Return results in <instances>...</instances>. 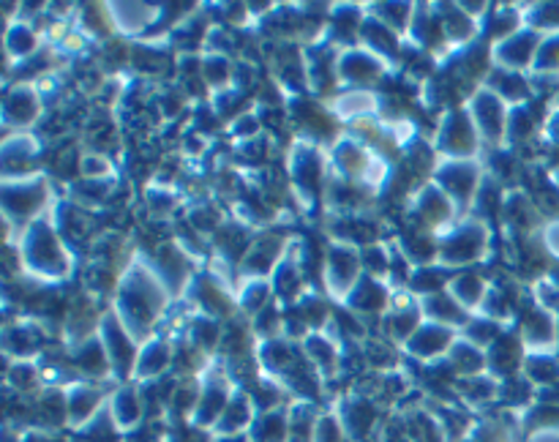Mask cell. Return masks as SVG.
<instances>
[{
    "label": "cell",
    "instance_id": "2",
    "mask_svg": "<svg viewBox=\"0 0 559 442\" xmlns=\"http://www.w3.org/2000/svg\"><path fill=\"white\" fill-rule=\"evenodd\" d=\"M22 260V273L41 287L66 282L74 271V249L55 229L52 218H38L14 240Z\"/></svg>",
    "mask_w": 559,
    "mask_h": 442
},
{
    "label": "cell",
    "instance_id": "21",
    "mask_svg": "<svg viewBox=\"0 0 559 442\" xmlns=\"http://www.w3.org/2000/svg\"><path fill=\"white\" fill-rule=\"evenodd\" d=\"M358 44L364 49H369L371 55H377L380 60H385L388 65H393V60L402 58L404 36L393 31L391 25H385L382 20H377L374 14H366L364 25H360Z\"/></svg>",
    "mask_w": 559,
    "mask_h": 442
},
{
    "label": "cell",
    "instance_id": "26",
    "mask_svg": "<svg viewBox=\"0 0 559 442\" xmlns=\"http://www.w3.org/2000/svg\"><path fill=\"white\" fill-rule=\"evenodd\" d=\"M489 287L491 282H486L478 271H456L453 273L451 284H448V295H451L469 316H475L484 309Z\"/></svg>",
    "mask_w": 559,
    "mask_h": 442
},
{
    "label": "cell",
    "instance_id": "17",
    "mask_svg": "<svg viewBox=\"0 0 559 442\" xmlns=\"http://www.w3.org/2000/svg\"><path fill=\"white\" fill-rule=\"evenodd\" d=\"M338 420H342L344 431H347L349 442H366L377 429V402L366 396L364 391L347 393L336 409Z\"/></svg>",
    "mask_w": 559,
    "mask_h": 442
},
{
    "label": "cell",
    "instance_id": "14",
    "mask_svg": "<svg viewBox=\"0 0 559 442\" xmlns=\"http://www.w3.org/2000/svg\"><path fill=\"white\" fill-rule=\"evenodd\" d=\"M540 41H544V36H540L538 31L524 27V31H519L516 36L506 38V41L489 44L491 63H495V69H506V71L533 69L535 58H538Z\"/></svg>",
    "mask_w": 559,
    "mask_h": 442
},
{
    "label": "cell",
    "instance_id": "4",
    "mask_svg": "<svg viewBox=\"0 0 559 442\" xmlns=\"http://www.w3.org/2000/svg\"><path fill=\"white\" fill-rule=\"evenodd\" d=\"M0 194H3L5 224L14 227L16 235L31 227L33 222H38V218H47L49 207L58 205L52 196V180L44 172L3 180V191Z\"/></svg>",
    "mask_w": 559,
    "mask_h": 442
},
{
    "label": "cell",
    "instance_id": "33",
    "mask_svg": "<svg viewBox=\"0 0 559 442\" xmlns=\"http://www.w3.org/2000/svg\"><path fill=\"white\" fill-rule=\"evenodd\" d=\"M535 71H557L559 69V33H551L540 41L538 58H535Z\"/></svg>",
    "mask_w": 559,
    "mask_h": 442
},
{
    "label": "cell",
    "instance_id": "24",
    "mask_svg": "<svg viewBox=\"0 0 559 442\" xmlns=\"http://www.w3.org/2000/svg\"><path fill=\"white\" fill-rule=\"evenodd\" d=\"M71 366H74L82 374V380L87 382H102L104 385L107 380H115L112 363H109L107 349H104L98 333L71 347Z\"/></svg>",
    "mask_w": 559,
    "mask_h": 442
},
{
    "label": "cell",
    "instance_id": "9",
    "mask_svg": "<svg viewBox=\"0 0 559 442\" xmlns=\"http://www.w3.org/2000/svg\"><path fill=\"white\" fill-rule=\"evenodd\" d=\"M98 338H102L104 349H107V358L112 363V374L118 385L120 382H131L136 358H140V344L126 331L123 322L112 314V309L104 311L102 325H98Z\"/></svg>",
    "mask_w": 559,
    "mask_h": 442
},
{
    "label": "cell",
    "instance_id": "34",
    "mask_svg": "<svg viewBox=\"0 0 559 442\" xmlns=\"http://www.w3.org/2000/svg\"><path fill=\"white\" fill-rule=\"evenodd\" d=\"M544 243H546V249L551 251V254L555 256H559V222H555V224H549V227H546V235H544Z\"/></svg>",
    "mask_w": 559,
    "mask_h": 442
},
{
    "label": "cell",
    "instance_id": "10",
    "mask_svg": "<svg viewBox=\"0 0 559 442\" xmlns=\"http://www.w3.org/2000/svg\"><path fill=\"white\" fill-rule=\"evenodd\" d=\"M235 391H238V385L229 380L227 371L211 366V371L202 374L200 398H197V407L189 418L191 426L202 431H213V426L218 423V418L224 415V409H227L229 398H233Z\"/></svg>",
    "mask_w": 559,
    "mask_h": 442
},
{
    "label": "cell",
    "instance_id": "30",
    "mask_svg": "<svg viewBox=\"0 0 559 442\" xmlns=\"http://www.w3.org/2000/svg\"><path fill=\"white\" fill-rule=\"evenodd\" d=\"M289 431V404L257 415L254 426L249 429V442H287Z\"/></svg>",
    "mask_w": 559,
    "mask_h": 442
},
{
    "label": "cell",
    "instance_id": "6",
    "mask_svg": "<svg viewBox=\"0 0 559 442\" xmlns=\"http://www.w3.org/2000/svg\"><path fill=\"white\" fill-rule=\"evenodd\" d=\"M364 276V251L358 246L331 238L325 260H322V287H325L328 298L344 303Z\"/></svg>",
    "mask_w": 559,
    "mask_h": 442
},
{
    "label": "cell",
    "instance_id": "12",
    "mask_svg": "<svg viewBox=\"0 0 559 442\" xmlns=\"http://www.w3.org/2000/svg\"><path fill=\"white\" fill-rule=\"evenodd\" d=\"M47 115V101L38 93L36 82H14L3 98V126L9 131H27Z\"/></svg>",
    "mask_w": 559,
    "mask_h": 442
},
{
    "label": "cell",
    "instance_id": "15",
    "mask_svg": "<svg viewBox=\"0 0 559 442\" xmlns=\"http://www.w3.org/2000/svg\"><path fill=\"white\" fill-rule=\"evenodd\" d=\"M459 336H462V333L453 331V327L424 320V325H420L418 331L413 333V338L404 344V353H407L409 358L420 360L424 366H431L437 363V360H445L448 355H451L453 344L459 342Z\"/></svg>",
    "mask_w": 559,
    "mask_h": 442
},
{
    "label": "cell",
    "instance_id": "20",
    "mask_svg": "<svg viewBox=\"0 0 559 442\" xmlns=\"http://www.w3.org/2000/svg\"><path fill=\"white\" fill-rule=\"evenodd\" d=\"M173 366H175V342L173 338L162 336V333H156L151 342H145L140 347V358H136L131 382H136V385L156 382L162 380L167 371H173Z\"/></svg>",
    "mask_w": 559,
    "mask_h": 442
},
{
    "label": "cell",
    "instance_id": "31",
    "mask_svg": "<svg viewBox=\"0 0 559 442\" xmlns=\"http://www.w3.org/2000/svg\"><path fill=\"white\" fill-rule=\"evenodd\" d=\"M535 131V118L522 107H511V118H508V134H506V145H522L533 136Z\"/></svg>",
    "mask_w": 559,
    "mask_h": 442
},
{
    "label": "cell",
    "instance_id": "1",
    "mask_svg": "<svg viewBox=\"0 0 559 442\" xmlns=\"http://www.w3.org/2000/svg\"><path fill=\"white\" fill-rule=\"evenodd\" d=\"M169 303H173V292L162 282V276L153 271L151 260L145 254L131 256L118 287H115L112 300H109V309L123 322V327L134 336L140 347L156 336L158 325L167 316Z\"/></svg>",
    "mask_w": 559,
    "mask_h": 442
},
{
    "label": "cell",
    "instance_id": "11",
    "mask_svg": "<svg viewBox=\"0 0 559 442\" xmlns=\"http://www.w3.org/2000/svg\"><path fill=\"white\" fill-rule=\"evenodd\" d=\"M393 65L371 55L360 44L355 47H344L338 52V85H347V91H371V85L382 82Z\"/></svg>",
    "mask_w": 559,
    "mask_h": 442
},
{
    "label": "cell",
    "instance_id": "23",
    "mask_svg": "<svg viewBox=\"0 0 559 442\" xmlns=\"http://www.w3.org/2000/svg\"><path fill=\"white\" fill-rule=\"evenodd\" d=\"M257 415L260 413H257V404L251 398V393L246 387H238L233 393V398H229L224 415L218 418V423L213 426V437H218V440H235V437H240L243 431H249L254 426Z\"/></svg>",
    "mask_w": 559,
    "mask_h": 442
},
{
    "label": "cell",
    "instance_id": "5",
    "mask_svg": "<svg viewBox=\"0 0 559 442\" xmlns=\"http://www.w3.org/2000/svg\"><path fill=\"white\" fill-rule=\"evenodd\" d=\"M431 183L445 191L459 216H473L475 202L484 189V162L480 158H437Z\"/></svg>",
    "mask_w": 559,
    "mask_h": 442
},
{
    "label": "cell",
    "instance_id": "28",
    "mask_svg": "<svg viewBox=\"0 0 559 442\" xmlns=\"http://www.w3.org/2000/svg\"><path fill=\"white\" fill-rule=\"evenodd\" d=\"M420 300V311H424V320L426 322H437V325H445L453 327V331L462 333L464 325L469 322V314L456 303V300L445 292H435V295H426Z\"/></svg>",
    "mask_w": 559,
    "mask_h": 442
},
{
    "label": "cell",
    "instance_id": "29",
    "mask_svg": "<svg viewBox=\"0 0 559 442\" xmlns=\"http://www.w3.org/2000/svg\"><path fill=\"white\" fill-rule=\"evenodd\" d=\"M320 409L314 402H306V398H295L289 404V431L287 442H314L317 423H320Z\"/></svg>",
    "mask_w": 559,
    "mask_h": 442
},
{
    "label": "cell",
    "instance_id": "25",
    "mask_svg": "<svg viewBox=\"0 0 559 442\" xmlns=\"http://www.w3.org/2000/svg\"><path fill=\"white\" fill-rule=\"evenodd\" d=\"M112 14L115 31L123 38L145 36L147 27L162 16V5L151 3H107Z\"/></svg>",
    "mask_w": 559,
    "mask_h": 442
},
{
    "label": "cell",
    "instance_id": "8",
    "mask_svg": "<svg viewBox=\"0 0 559 442\" xmlns=\"http://www.w3.org/2000/svg\"><path fill=\"white\" fill-rule=\"evenodd\" d=\"M467 112L478 129L484 147L500 151L506 147L508 118H511V104L502 101L491 87L480 85L473 96L467 98Z\"/></svg>",
    "mask_w": 559,
    "mask_h": 442
},
{
    "label": "cell",
    "instance_id": "18",
    "mask_svg": "<svg viewBox=\"0 0 559 442\" xmlns=\"http://www.w3.org/2000/svg\"><path fill=\"white\" fill-rule=\"evenodd\" d=\"M3 180L27 178L36 175V162L41 156V142L31 134V131H16L9 134L3 142Z\"/></svg>",
    "mask_w": 559,
    "mask_h": 442
},
{
    "label": "cell",
    "instance_id": "19",
    "mask_svg": "<svg viewBox=\"0 0 559 442\" xmlns=\"http://www.w3.org/2000/svg\"><path fill=\"white\" fill-rule=\"evenodd\" d=\"M524 360H527V347H524L522 336L513 333V325L500 333L495 344L486 349V363H489V374L497 380H511L524 371Z\"/></svg>",
    "mask_w": 559,
    "mask_h": 442
},
{
    "label": "cell",
    "instance_id": "13",
    "mask_svg": "<svg viewBox=\"0 0 559 442\" xmlns=\"http://www.w3.org/2000/svg\"><path fill=\"white\" fill-rule=\"evenodd\" d=\"M289 238L287 235H278L265 229V232H257V238L251 240L249 251L240 260L238 265V282L243 278H271L273 271L278 267L282 256L287 254ZM238 287V284H235Z\"/></svg>",
    "mask_w": 559,
    "mask_h": 442
},
{
    "label": "cell",
    "instance_id": "16",
    "mask_svg": "<svg viewBox=\"0 0 559 442\" xmlns=\"http://www.w3.org/2000/svg\"><path fill=\"white\" fill-rule=\"evenodd\" d=\"M393 292L396 289L391 287V282L385 278H377L366 273L358 282V287L349 292V298L344 300V309L353 311L355 316L366 320V316H385L393 306Z\"/></svg>",
    "mask_w": 559,
    "mask_h": 442
},
{
    "label": "cell",
    "instance_id": "3",
    "mask_svg": "<svg viewBox=\"0 0 559 442\" xmlns=\"http://www.w3.org/2000/svg\"><path fill=\"white\" fill-rule=\"evenodd\" d=\"M491 249V232L486 218L462 216L437 235V265L448 271H469V265L484 260Z\"/></svg>",
    "mask_w": 559,
    "mask_h": 442
},
{
    "label": "cell",
    "instance_id": "7",
    "mask_svg": "<svg viewBox=\"0 0 559 442\" xmlns=\"http://www.w3.org/2000/svg\"><path fill=\"white\" fill-rule=\"evenodd\" d=\"M431 147H435V153H440V158H478V153L484 151V142H480L467 107H451L442 115Z\"/></svg>",
    "mask_w": 559,
    "mask_h": 442
},
{
    "label": "cell",
    "instance_id": "22",
    "mask_svg": "<svg viewBox=\"0 0 559 442\" xmlns=\"http://www.w3.org/2000/svg\"><path fill=\"white\" fill-rule=\"evenodd\" d=\"M109 415H112L115 426L123 431H134L136 426L145 418V396H142V385L136 382H120L118 387H112V396H109Z\"/></svg>",
    "mask_w": 559,
    "mask_h": 442
},
{
    "label": "cell",
    "instance_id": "27",
    "mask_svg": "<svg viewBox=\"0 0 559 442\" xmlns=\"http://www.w3.org/2000/svg\"><path fill=\"white\" fill-rule=\"evenodd\" d=\"M3 47L9 63H25L33 55L41 52V33H38L31 22L16 16V20L9 22V27H5Z\"/></svg>",
    "mask_w": 559,
    "mask_h": 442
},
{
    "label": "cell",
    "instance_id": "32",
    "mask_svg": "<svg viewBox=\"0 0 559 442\" xmlns=\"http://www.w3.org/2000/svg\"><path fill=\"white\" fill-rule=\"evenodd\" d=\"M314 442H349L347 431H344L342 420H338L336 413H322L320 415Z\"/></svg>",
    "mask_w": 559,
    "mask_h": 442
}]
</instances>
